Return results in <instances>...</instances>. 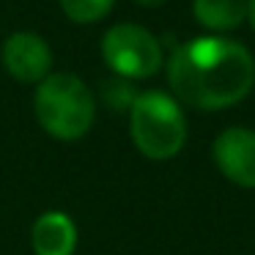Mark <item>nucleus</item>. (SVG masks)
<instances>
[{"label":"nucleus","mask_w":255,"mask_h":255,"mask_svg":"<svg viewBox=\"0 0 255 255\" xmlns=\"http://www.w3.org/2000/svg\"><path fill=\"white\" fill-rule=\"evenodd\" d=\"M134 3H140V6H145V8H156V6H162L165 0H134Z\"/></svg>","instance_id":"nucleus-11"},{"label":"nucleus","mask_w":255,"mask_h":255,"mask_svg":"<svg viewBox=\"0 0 255 255\" xmlns=\"http://www.w3.org/2000/svg\"><path fill=\"white\" fill-rule=\"evenodd\" d=\"M33 110L41 129L50 137L74 143L85 137L94 127L96 102L91 88L69 72H55L36 85Z\"/></svg>","instance_id":"nucleus-2"},{"label":"nucleus","mask_w":255,"mask_h":255,"mask_svg":"<svg viewBox=\"0 0 255 255\" xmlns=\"http://www.w3.org/2000/svg\"><path fill=\"white\" fill-rule=\"evenodd\" d=\"M116 6V0H61V8L72 22L91 25L99 22L110 14V8Z\"/></svg>","instance_id":"nucleus-9"},{"label":"nucleus","mask_w":255,"mask_h":255,"mask_svg":"<svg viewBox=\"0 0 255 255\" xmlns=\"http://www.w3.org/2000/svg\"><path fill=\"white\" fill-rule=\"evenodd\" d=\"M220 173L236 187L255 189V132L244 127H231L217 134L211 145Z\"/></svg>","instance_id":"nucleus-5"},{"label":"nucleus","mask_w":255,"mask_h":255,"mask_svg":"<svg viewBox=\"0 0 255 255\" xmlns=\"http://www.w3.org/2000/svg\"><path fill=\"white\" fill-rule=\"evenodd\" d=\"M3 66L19 83H36L50 77L52 50L39 33L33 30H17L3 44Z\"/></svg>","instance_id":"nucleus-6"},{"label":"nucleus","mask_w":255,"mask_h":255,"mask_svg":"<svg viewBox=\"0 0 255 255\" xmlns=\"http://www.w3.org/2000/svg\"><path fill=\"white\" fill-rule=\"evenodd\" d=\"M173 94L198 110L239 105L255 85V61L247 47L220 36H200L173 52L167 63Z\"/></svg>","instance_id":"nucleus-1"},{"label":"nucleus","mask_w":255,"mask_h":255,"mask_svg":"<svg viewBox=\"0 0 255 255\" xmlns=\"http://www.w3.org/2000/svg\"><path fill=\"white\" fill-rule=\"evenodd\" d=\"M129 132L145 159H173L187 143V121L173 96L162 91H145L132 99Z\"/></svg>","instance_id":"nucleus-3"},{"label":"nucleus","mask_w":255,"mask_h":255,"mask_svg":"<svg viewBox=\"0 0 255 255\" xmlns=\"http://www.w3.org/2000/svg\"><path fill=\"white\" fill-rule=\"evenodd\" d=\"M30 247L36 255H74L77 225L66 211H44L30 228Z\"/></svg>","instance_id":"nucleus-7"},{"label":"nucleus","mask_w":255,"mask_h":255,"mask_svg":"<svg viewBox=\"0 0 255 255\" xmlns=\"http://www.w3.org/2000/svg\"><path fill=\"white\" fill-rule=\"evenodd\" d=\"M102 55L113 72L127 80L154 77L162 69V47L156 36L129 22L107 30L102 39Z\"/></svg>","instance_id":"nucleus-4"},{"label":"nucleus","mask_w":255,"mask_h":255,"mask_svg":"<svg viewBox=\"0 0 255 255\" xmlns=\"http://www.w3.org/2000/svg\"><path fill=\"white\" fill-rule=\"evenodd\" d=\"M195 19L209 30H233L247 19V0H195Z\"/></svg>","instance_id":"nucleus-8"},{"label":"nucleus","mask_w":255,"mask_h":255,"mask_svg":"<svg viewBox=\"0 0 255 255\" xmlns=\"http://www.w3.org/2000/svg\"><path fill=\"white\" fill-rule=\"evenodd\" d=\"M247 19H250V25H253V30H255V0H247Z\"/></svg>","instance_id":"nucleus-10"}]
</instances>
